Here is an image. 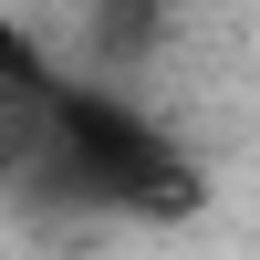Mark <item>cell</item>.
<instances>
[{"label":"cell","instance_id":"2","mask_svg":"<svg viewBox=\"0 0 260 260\" xmlns=\"http://www.w3.org/2000/svg\"><path fill=\"white\" fill-rule=\"evenodd\" d=\"M42 83V62H31V31H21V11L0 0V104H21Z\"/></svg>","mask_w":260,"mask_h":260},{"label":"cell","instance_id":"1","mask_svg":"<svg viewBox=\"0 0 260 260\" xmlns=\"http://www.w3.org/2000/svg\"><path fill=\"white\" fill-rule=\"evenodd\" d=\"M31 156L62 198L115 208V219H198L208 177L167 125H146L136 104L94 94V83H31Z\"/></svg>","mask_w":260,"mask_h":260}]
</instances>
